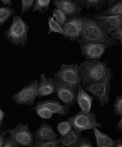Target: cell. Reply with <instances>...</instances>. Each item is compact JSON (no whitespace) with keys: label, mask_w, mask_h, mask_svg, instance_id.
Here are the masks:
<instances>
[{"label":"cell","mask_w":122,"mask_h":147,"mask_svg":"<svg viewBox=\"0 0 122 147\" xmlns=\"http://www.w3.org/2000/svg\"><path fill=\"white\" fill-rule=\"evenodd\" d=\"M77 42L80 47L90 43L101 44L109 49H113V47L120 43L119 40L106 33L90 13L85 15L83 28Z\"/></svg>","instance_id":"1"},{"label":"cell","mask_w":122,"mask_h":147,"mask_svg":"<svg viewBox=\"0 0 122 147\" xmlns=\"http://www.w3.org/2000/svg\"><path fill=\"white\" fill-rule=\"evenodd\" d=\"M109 67L107 61L86 59L79 65L83 86L85 87L87 84L95 83L101 81L104 78Z\"/></svg>","instance_id":"2"},{"label":"cell","mask_w":122,"mask_h":147,"mask_svg":"<svg viewBox=\"0 0 122 147\" xmlns=\"http://www.w3.org/2000/svg\"><path fill=\"white\" fill-rule=\"evenodd\" d=\"M13 19L12 24L4 33L5 40L12 45L25 48L28 44L30 26L20 16H13Z\"/></svg>","instance_id":"3"},{"label":"cell","mask_w":122,"mask_h":147,"mask_svg":"<svg viewBox=\"0 0 122 147\" xmlns=\"http://www.w3.org/2000/svg\"><path fill=\"white\" fill-rule=\"evenodd\" d=\"M113 76L111 68L109 67L104 78L101 81L95 83L87 84L84 87L85 90L90 93L97 99L102 107L109 104L111 87V82Z\"/></svg>","instance_id":"4"},{"label":"cell","mask_w":122,"mask_h":147,"mask_svg":"<svg viewBox=\"0 0 122 147\" xmlns=\"http://www.w3.org/2000/svg\"><path fill=\"white\" fill-rule=\"evenodd\" d=\"M67 119L71 124L72 128L78 132L102 127V124L97 122L96 114L93 112L80 111L74 116L68 117Z\"/></svg>","instance_id":"5"},{"label":"cell","mask_w":122,"mask_h":147,"mask_svg":"<svg viewBox=\"0 0 122 147\" xmlns=\"http://www.w3.org/2000/svg\"><path fill=\"white\" fill-rule=\"evenodd\" d=\"M52 76L61 80L76 89H78L82 84V76L78 63L70 65L62 63L59 70Z\"/></svg>","instance_id":"6"},{"label":"cell","mask_w":122,"mask_h":147,"mask_svg":"<svg viewBox=\"0 0 122 147\" xmlns=\"http://www.w3.org/2000/svg\"><path fill=\"white\" fill-rule=\"evenodd\" d=\"M38 79L33 80L28 85L13 95L12 100L19 105H33L37 96Z\"/></svg>","instance_id":"7"},{"label":"cell","mask_w":122,"mask_h":147,"mask_svg":"<svg viewBox=\"0 0 122 147\" xmlns=\"http://www.w3.org/2000/svg\"><path fill=\"white\" fill-rule=\"evenodd\" d=\"M7 131L20 146L34 147L35 133L29 130L28 123H19L15 128Z\"/></svg>","instance_id":"8"},{"label":"cell","mask_w":122,"mask_h":147,"mask_svg":"<svg viewBox=\"0 0 122 147\" xmlns=\"http://www.w3.org/2000/svg\"><path fill=\"white\" fill-rule=\"evenodd\" d=\"M85 15H81L68 17L67 20L62 26L66 34L63 36L65 39L69 40L71 42L77 40L84 23Z\"/></svg>","instance_id":"9"},{"label":"cell","mask_w":122,"mask_h":147,"mask_svg":"<svg viewBox=\"0 0 122 147\" xmlns=\"http://www.w3.org/2000/svg\"><path fill=\"white\" fill-rule=\"evenodd\" d=\"M57 88L56 93L62 103L69 108L76 102L78 89L57 78Z\"/></svg>","instance_id":"10"},{"label":"cell","mask_w":122,"mask_h":147,"mask_svg":"<svg viewBox=\"0 0 122 147\" xmlns=\"http://www.w3.org/2000/svg\"><path fill=\"white\" fill-rule=\"evenodd\" d=\"M93 17L106 33L110 36L119 24L122 22V15H107L98 13L95 14Z\"/></svg>","instance_id":"11"},{"label":"cell","mask_w":122,"mask_h":147,"mask_svg":"<svg viewBox=\"0 0 122 147\" xmlns=\"http://www.w3.org/2000/svg\"><path fill=\"white\" fill-rule=\"evenodd\" d=\"M52 4L68 18L81 15L84 8L74 0H53Z\"/></svg>","instance_id":"12"},{"label":"cell","mask_w":122,"mask_h":147,"mask_svg":"<svg viewBox=\"0 0 122 147\" xmlns=\"http://www.w3.org/2000/svg\"><path fill=\"white\" fill-rule=\"evenodd\" d=\"M40 108H47L53 113L56 114L61 117L68 115L70 112V108L62 104L60 101L56 99H51L38 102L33 110L36 111Z\"/></svg>","instance_id":"13"},{"label":"cell","mask_w":122,"mask_h":147,"mask_svg":"<svg viewBox=\"0 0 122 147\" xmlns=\"http://www.w3.org/2000/svg\"><path fill=\"white\" fill-rule=\"evenodd\" d=\"M40 78V81L38 85L37 96L41 98L56 93L57 88L56 78H47L44 73L41 74Z\"/></svg>","instance_id":"14"},{"label":"cell","mask_w":122,"mask_h":147,"mask_svg":"<svg viewBox=\"0 0 122 147\" xmlns=\"http://www.w3.org/2000/svg\"><path fill=\"white\" fill-rule=\"evenodd\" d=\"M82 55L86 59H99L105 53L107 48L102 44L90 43L80 47Z\"/></svg>","instance_id":"15"},{"label":"cell","mask_w":122,"mask_h":147,"mask_svg":"<svg viewBox=\"0 0 122 147\" xmlns=\"http://www.w3.org/2000/svg\"><path fill=\"white\" fill-rule=\"evenodd\" d=\"M81 84L79 86L78 88L76 102L82 111L90 113L93 99L95 98L89 95L86 92L87 91L82 88Z\"/></svg>","instance_id":"16"},{"label":"cell","mask_w":122,"mask_h":147,"mask_svg":"<svg viewBox=\"0 0 122 147\" xmlns=\"http://www.w3.org/2000/svg\"><path fill=\"white\" fill-rule=\"evenodd\" d=\"M34 138L35 139L52 140L58 139L59 135L54 131L53 127L44 122L35 133Z\"/></svg>","instance_id":"17"},{"label":"cell","mask_w":122,"mask_h":147,"mask_svg":"<svg viewBox=\"0 0 122 147\" xmlns=\"http://www.w3.org/2000/svg\"><path fill=\"white\" fill-rule=\"evenodd\" d=\"M82 138L81 132L71 129L63 136H61L59 139L61 144L67 147H77L78 144Z\"/></svg>","instance_id":"18"},{"label":"cell","mask_w":122,"mask_h":147,"mask_svg":"<svg viewBox=\"0 0 122 147\" xmlns=\"http://www.w3.org/2000/svg\"><path fill=\"white\" fill-rule=\"evenodd\" d=\"M93 131L95 137L97 147H116L117 141L112 139L107 134L101 132L96 127L93 128Z\"/></svg>","instance_id":"19"},{"label":"cell","mask_w":122,"mask_h":147,"mask_svg":"<svg viewBox=\"0 0 122 147\" xmlns=\"http://www.w3.org/2000/svg\"><path fill=\"white\" fill-rule=\"evenodd\" d=\"M108 4V0H87L85 7L87 9L93 8L96 12L101 13Z\"/></svg>","instance_id":"20"},{"label":"cell","mask_w":122,"mask_h":147,"mask_svg":"<svg viewBox=\"0 0 122 147\" xmlns=\"http://www.w3.org/2000/svg\"><path fill=\"white\" fill-rule=\"evenodd\" d=\"M53 17L49 16L48 19V25L49 27V31L48 34L51 33H59L61 34L63 36L66 35L62 27L59 25L54 19Z\"/></svg>","instance_id":"21"},{"label":"cell","mask_w":122,"mask_h":147,"mask_svg":"<svg viewBox=\"0 0 122 147\" xmlns=\"http://www.w3.org/2000/svg\"><path fill=\"white\" fill-rule=\"evenodd\" d=\"M51 0H36L32 9L33 13L39 11L43 14L49 10Z\"/></svg>","instance_id":"22"},{"label":"cell","mask_w":122,"mask_h":147,"mask_svg":"<svg viewBox=\"0 0 122 147\" xmlns=\"http://www.w3.org/2000/svg\"><path fill=\"white\" fill-rule=\"evenodd\" d=\"M101 13L107 15H122V0L103 10Z\"/></svg>","instance_id":"23"},{"label":"cell","mask_w":122,"mask_h":147,"mask_svg":"<svg viewBox=\"0 0 122 147\" xmlns=\"http://www.w3.org/2000/svg\"><path fill=\"white\" fill-rule=\"evenodd\" d=\"M15 12L11 7H4L0 8V26L5 25L8 18L12 16L15 15Z\"/></svg>","instance_id":"24"},{"label":"cell","mask_w":122,"mask_h":147,"mask_svg":"<svg viewBox=\"0 0 122 147\" xmlns=\"http://www.w3.org/2000/svg\"><path fill=\"white\" fill-rule=\"evenodd\" d=\"M61 144L60 140L57 139L52 140L35 139L34 147H57Z\"/></svg>","instance_id":"25"},{"label":"cell","mask_w":122,"mask_h":147,"mask_svg":"<svg viewBox=\"0 0 122 147\" xmlns=\"http://www.w3.org/2000/svg\"><path fill=\"white\" fill-rule=\"evenodd\" d=\"M72 128L71 124L69 121L59 122L57 127V129L61 136L66 135Z\"/></svg>","instance_id":"26"},{"label":"cell","mask_w":122,"mask_h":147,"mask_svg":"<svg viewBox=\"0 0 122 147\" xmlns=\"http://www.w3.org/2000/svg\"><path fill=\"white\" fill-rule=\"evenodd\" d=\"M53 17L56 21L62 26L67 20L68 17L61 11L58 9H53L52 11Z\"/></svg>","instance_id":"27"},{"label":"cell","mask_w":122,"mask_h":147,"mask_svg":"<svg viewBox=\"0 0 122 147\" xmlns=\"http://www.w3.org/2000/svg\"><path fill=\"white\" fill-rule=\"evenodd\" d=\"M113 113L117 115L122 117V95H119L116 96L113 105Z\"/></svg>","instance_id":"28"},{"label":"cell","mask_w":122,"mask_h":147,"mask_svg":"<svg viewBox=\"0 0 122 147\" xmlns=\"http://www.w3.org/2000/svg\"><path fill=\"white\" fill-rule=\"evenodd\" d=\"M35 111L37 115L42 119H51L53 114L51 111L45 108H39Z\"/></svg>","instance_id":"29"},{"label":"cell","mask_w":122,"mask_h":147,"mask_svg":"<svg viewBox=\"0 0 122 147\" xmlns=\"http://www.w3.org/2000/svg\"><path fill=\"white\" fill-rule=\"evenodd\" d=\"M36 0H21V15L30 11Z\"/></svg>","instance_id":"30"},{"label":"cell","mask_w":122,"mask_h":147,"mask_svg":"<svg viewBox=\"0 0 122 147\" xmlns=\"http://www.w3.org/2000/svg\"><path fill=\"white\" fill-rule=\"evenodd\" d=\"M20 146L17 141L10 135L4 142L3 147H19Z\"/></svg>","instance_id":"31"},{"label":"cell","mask_w":122,"mask_h":147,"mask_svg":"<svg viewBox=\"0 0 122 147\" xmlns=\"http://www.w3.org/2000/svg\"><path fill=\"white\" fill-rule=\"evenodd\" d=\"M122 35V22L120 23L112 33L111 36L115 39L118 40Z\"/></svg>","instance_id":"32"},{"label":"cell","mask_w":122,"mask_h":147,"mask_svg":"<svg viewBox=\"0 0 122 147\" xmlns=\"http://www.w3.org/2000/svg\"><path fill=\"white\" fill-rule=\"evenodd\" d=\"M78 147H93V143L89 138H83L81 139L77 146Z\"/></svg>","instance_id":"33"},{"label":"cell","mask_w":122,"mask_h":147,"mask_svg":"<svg viewBox=\"0 0 122 147\" xmlns=\"http://www.w3.org/2000/svg\"><path fill=\"white\" fill-rule=\"evenodd\" d=\"M1 128V131H0V147H2L5 140L7 138V136L8 134L7 130L6 131H4V127H2V128Z\"/></svg>","instance_id":"34"},{"label":"cell","mask_w":122,"mask_h":147,"mask_svg":"<svg viewBox=\"0 0 122 147\" xmlns=\"http://www.w3.org/2000/svg\"><path fill=\"white\" fill-rule=\"evenodd\" d=\"M6 113L4 112L2 109H0V128H2L3 125L4 118Z\"/></svg>","instance_id":"35"},{"label":"cell","mask_w":122,"mask_h":147,"mask_svg":"<svg viewBox=\"0 0 122 147\" xmlns=\"http://www.w3.org/2000/svg\"><path fill=\"white\" fill-rule=\"evenodd\" d=\"M1 1L5 5L12 6V0H1Z\"/></svg>","instance_id":"36"},{"label":"cell","mask_w":122,"mask_h":147,"mask_svg":"<svg viewBox=\"0 0 122 147\" xmlns=\"http://www.w3.org/2000/svg\"><path fill=\"white\" fill-rule=\"evenodd\" d=\"M79 5L83 7L86 6V4L87 0H74Z\"/></svg>","instance_id":"37"},{"label":"cell","mask_w":122,"mask_h":147,"mask_svg":"<svg viewBox=\"0 0 122 147\" xmlns=\"http://www.w3.org/2000/svg\"><path fill=\"white\" fill-rule=\"evenodd\" d=\"M121 1V0H108V7L111 6L113 4L116 3L117 2Z\"/></svg>","instance_id":"38"},{"label":"cell","mask_w":122,"mask_h":147,"mask_svg":"<svg viewBox=\"0 0 122 147\" xmlns=\"http://www.w3.org/2000/svg\"><path fill=\"white\" fill-rule=\"evenodd\" d=\"M117 129L119 131L122 130V117L117 125Z\"/></svg>","instance_id":"39"},{"label":"cell","mask_w":122,"mask_h":147,"mask_svg":"<svg viewBox=\"0 0 122 147\" xmlns=\"http://www.w3.org/2000/svg\"><path fill=\"white\" fill-rule=\"evenodd\" d=\"M117 143L116 147H122V140H116Z\"/></svg>","instance_id":"40"},{"label":"cell","mask_w":122,"mask_h":147,"mask_svg":"<svg viewBox=\"0 0 122 147\" xmlns=\"http://www.w3.org/2000/svg\"><path fill=\"white\" fill-rule=\"evenodd\" d=\"M119 42H120V43L121 44V45H122V35L119 38Z\"/></svg>","instance_id":"41"},{"label":"cell","mask_w":122,"mask_h":147,"mask_svg":"<svg viewBox=\"0 0 122 147\" xmlns=\"http://www.w3.org/2000/svg\"><path fill=\"white\" fill-rule=\"evenodd\" d=\"M119 61H120V63L122 65V57H121V58H120V59H119Z\"/></svg>","instance_id":"42"}]
</instances>
